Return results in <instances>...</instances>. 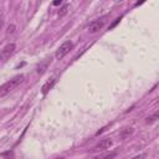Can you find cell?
Here are the masks:
<instances>
[{
    "label": "cell",
    "instance_id": "16",
    "mask_svg": "<svg viewBox=\"0 0 159 159\" xmlns=\"http://www.w3.org/2000/svg\"><path fill=\"white\" fill-rule=\"evenodd\" d=\"M55 159H65V158H62V157H61V158H55Z\"/></svg>",
    "mask_w": 159,
    "mask_h": 159
},
{
    "label": "cell",
    "instance_id": "13",
    "mask_svg": "<svg viewBox=\"0 0 159 159\" xmlns=\"http://www.w3.org/2000/svg\"><path fill=\"white\" fill-rule=\"evenodd\" d=\"M14 29H15L14 25H9V27H7V34H9V32H10V34L14 32Z\"/></svg>",
    "mask_w": 159,
    "mask_h": 159
},
{
    "label": "cell",
    "instance_id": "5",
    "mask_svg": "<svg viewBox=\"0 0 159 159\" xmlns=\"http://www.w3.org/2000/svg\"><path fill=\"white\" fill-rule=\"evenodd\" d=\"M111 145H112V140H111L109 138H106V139H102L99 143H97V144L92 148L91 152H102V150L108 149Z\"/></svg>",
    "mask_w": 159,
    "mask_h": 159
},
{
    "label": "cell",
    "instance_id": "9",
    "mask_svg": "<svg viewBox=\"0 0 159 159\" xmlns=\"http://www.w3.org/2000/svg\"><path fill=\"white\" fill-rule=\"evenodd\" d=\"M67 10H68V5L65 4V5L60 9V11H58V16H63V15H66V14H67Z\"/></svg>",
    "mask_w": 159,
    "mask_h": 159
},
{
    "label": "cell",
    "instance_id": "6",
    "mask_svg": "<svg viewBox=\"0 0 159 159\" xmlns=\"http://www.w3.org/2000/svg\"><path fill=\"white\" fill-rule=\"evenodd\" d=\"M55 83H56V77L48 78V80L42 84V87H41V93H42V94H47V92H48L50 89H52V87L55 86Z\"/></svg>",
    "mask_w": 159,
    "mask_h": 159
},
{
    "label": "cell",
    "instance_id": "4",
    "mask_svg": "<svg viewBox=\"0 0 159 159\" xmlns=\"http://www.w3.org/2000/svg\"><path fill=\"white\" fill-rule=\"evenodd\" d=\"M106 21H107V16H101V17H98V19L93 20V21L88 25V32L94 34V32L99 31V30L104 26Z\"/></svg>",
    "mask_w": 159,
    "mask_h": 159
},
{
    "label": "cell",
    "instance_id": "1",
    "mask_svg": "<svg viewBox=\"0 0 159 159\" xmlns=\"http://www.w3.org/2000/svg\"><path fill=\"white\" fill-rule=\"evenodd\" d=\"M24 82V75H16L11 80L6 81L4 84L0 86V97H5L14 89H16L21 83Z\"/></svg>",
    "mask_w": 159,
    "mask_h": 159
},
{
    "label": "cell",
    "instance_id": "3",
    "mask_svg": "<svg viewBox=\"0 0 159 159\" xmlns=\"http://www.w3.org/2000/svg\"><path fill=\"white\" fill-rule=\"evenodd\" d=\"M15 50H16V45L15 43H7V45H5L1 50H0V61L1 62H5L7 58H10V56L15 52Z\"/></svg>",
    "mask_w": 159,
    "mask_h": 159
},
{
    "label": "cell",
    "instance_id": "12",
    "mask_svg": "<svg viewBox=\"0 0 159 159\" xmlns=\"http://www.w3.org/2000/svg\"><path fill=\"white\" fill-rule=\"evenodd\" d=\"M145 158V154L143 153V154H139V155H135V157H133L132 159H144Z\"/></svg>",
    "mask_w": 159,
    "mask_h": 159
},
{
    "label": "cell",
    "instance_id": "11",
    "mask_svg": "<svg viewBox=\"0 0 159 159\" xmlns=\"http://www.w3.org/2000/svg\"><path fill=\"white\" fill-rule=\"evenodd\" d=\"M120 20H122V16L117 17V19H116V20H114V21H113L111 25H109V30H112L113 27H116V26H117V24H119V22H120Z\"/></svg>",
    "mask_w": 159,
    "mask_h": 159
},
{
    "label": "cell",
    "instance_id": "15",
    "mask_svg": "<svg viewBox=\"0 0 159 159\" xmlns=\"http://www.w3.org/2000/svg\"><path fill=\"white\" fill-rule=\"evenodd\" d=\"M2 24H4V21H2V20H0V30H1V27H2Z\"/></svg>",
    "mask_w": 159,
    "mask_h": 159
},
{
    "label": "cell",
    "instance_id": "14",
    "mask_svg": "<svg viewBox=\"0 0 159 159\" xmlns=\"http://www.w3.org/2000/svg\"><path fill=\"white\" fill-rule=\"evenodd\" d=\"M62 4V1L61 0H57V1H53V5H61Z\"/></svg>",
    "mask_w": 159,
    "mask_h": 159
},
{
    "label": "cell",
    "instance_id": "10",
    "mask_svg": "<svg viewBox=\"0 0 159 159\" xmlns=\"http://www.w3.org/2000/svg\"><path fill=\"white\" fill-rule=\"evenodd\" d=\"M116 155H117V153L113 152V153H111V154H107V155H104V157H97V158H94V159H112V158H114Z\"/></svg>",
    "mask_w": 159,
    "mask_h": 159
},
{
    "label": "cell",
    "instance_id": "7",
    "mask_svg": "<svg viewBox=\"0 0 159 159\" xmlns=\"http://www.w3.org/2000/svg\"><path fill=\"white\" fill-rule=\"evenodd\" d=\"M133 133V128H123L122 130H120V133H119V135H120V138H127V137H129L130 134Z\"/></svg>",
    "mask_w": 159,
    "mask_h": 159
},
{
    "label": "cell",
    "instance_id": "2",
    "mask_svg": "<svg viewBox=\"0 0 159 159\" xmlns=\"http://www.w3.org/2000/svg\"><path fill=\"white\" fill-rule=\"evenodd\" d=\"M72 48H73V43H72V41H65V42L57 48V51H56V53H55L56 58H57V60L63 58V57H65Z\"/></svg>",
    "mask_w": 159,
    "mask_h": 159
},
{
    "label": "cell",
    "instance_id": "8",
    "mask_svg": "<svg viewBox=\"0 0 159 159\" xmlns=\"http://www.w3.org/2000/svg\"><path fill=\"white\" fill-rule=\"evenodd\" d=\"M158 117H159V112L157 111V112H154L152 116H149L148 118H147V123L148 124H152V123H154V122H157V119H158Z\"/></svg>",
    "mask_w": 159,
    "mask_h": 159
}]
</instances>
